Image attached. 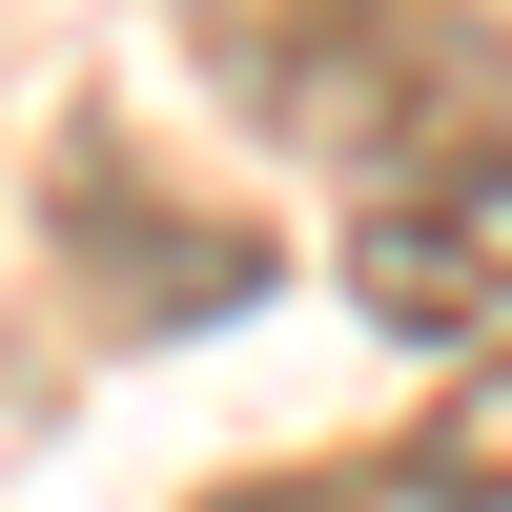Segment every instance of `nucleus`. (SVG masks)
<instances>
[{
    "mask_svg": "<svg viewBox=\"0 0 512 512\" xmlns=\"http://www.w3.org/2000/svg\"><path fill=\"white\" fill-rule=\"evenodd\" d=\"M349 287H369V328H492L512 308V144H410L390 185H369V226H349Z\"/></svg>",
    "mask_w": 512,
    "mask_h": 512,
    "instance_id": "nucleus-1",
    "label": "nucleus"
},
{
    "mask_svg": "<svg viewBox=\"0 0 512 512\" xmlns=\"http://www.w3.org/2000/svg\"><path fill=\"white\" fill-rule=\"evenodd\" d=\"M205 62L267 123H308V144H369L390 62H410V0H205Z\"/></svg>",
    "mask_w": 512,
    "mask_h": 512,
    "instance_id": "nucleus-2",
    "label": "nucleus"
},
{
    "mask_svg": "<svg viewBox=\"0 0 512 512\" xmlns=\"http://www.w3.org/2000/svg\"><path fill=\"white\" fill-rule=\"evenodd\" d=\"M390 512H512V369H492V390H451V410H431V472H410Z\"/></svg>",
    "mask_w": 512,
    "mask_h": 512,
    "instance_id": "nucleus-3",
    "label": "nucleus"
},
{
    "mask_svg": "<svg viewBox=\"0 0 512 512\" xmlns=\"http://www.w3.org/2000/svg\"><path fill=\"white\" fill-rule=\"evenodd\" d=\"M226 512H328V492H226Z\"/></svg>",
    "mask_w": 512,
    "mask_h": 512,
    "instance_id": "nucleus-4",
    "label": "nucleus"
}]
</instances>
